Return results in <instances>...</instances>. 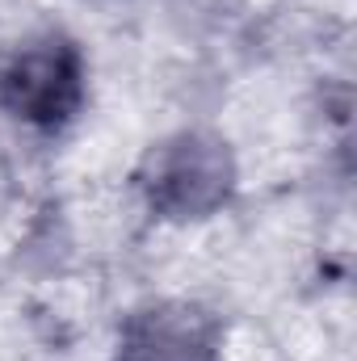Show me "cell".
<instances>
[{
	"label": "cell",
	"instance_id": "6da1fadb",
	"mask_svg": "<svg viewBox=\"0 0 357 361\" xmlns=\"http://www.w3.org/2000/svg\"><path fill=\"white\" fill-rule=\"evenodd\" d=\"M139 180H143L152 210H160L169 219H206L210 210H219L227 202L236 164L219 139L189 130V135L160 143L147 156Z\"/></svg>",
	"mask_w": 357,
	"mask_h": 361
},
{
	"label": "cell",
	"instance_id": "7a4b0ae2",
	"mask_svg": "<svg viewBox=\"0 0 357 361\" xmlns=\"http://www.w3.org/2000/svg\"><path fill=\"white\" fill-rule=\"evenodd\" d=\"M85 97V63L68 38H38L21 47L0 72V101L13 118L59 130Z\"/></svg>",
	"mask_w": 357,
	"mask_h": 361
},
{
	"label": "cell",
	"instance_id": "3957f363",
	"mask_svg": "<svg viewBox=\"0 0 357 361\" xmlns=\"http://www.w3.org/2000/svg\"><path fill=\"white\" fill-rule=\"evenodd\" d=\"M122 361H219V324L181 302L147 307L122 332Z\"/></svg>",
	"mask_w": 357,
	"mask_h": 361
}]
</instances>
